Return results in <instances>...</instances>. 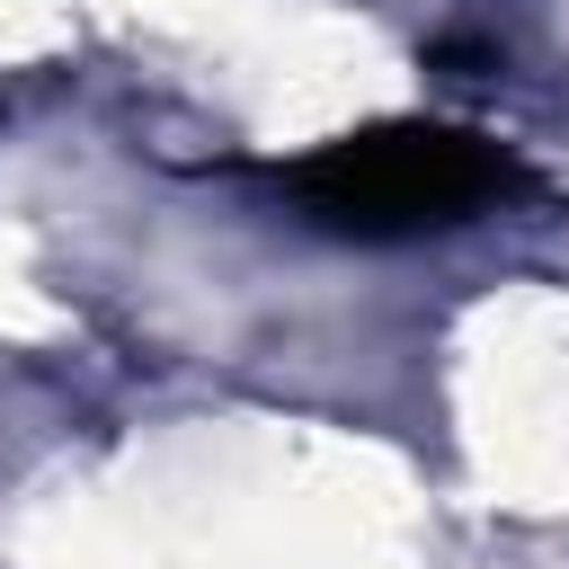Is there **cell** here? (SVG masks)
<instances>
[{"label":"cell","mask_w":569,"mask_h":569,"mask_svg":"<svg viewBox=\"0 0 569 569\" xmlns=\"http://www.w3.org/2000/svg\"><path fill=\"white\" fill-rule=\"evenodd\" d=\"M507 196H525L516 151H498L489 133H462V124H373V133L320 142L311 160L284 169V204L338 240L453 231V222L498 213Z\"/></svg>","instance_id":"cell-1"}]
</instances>
